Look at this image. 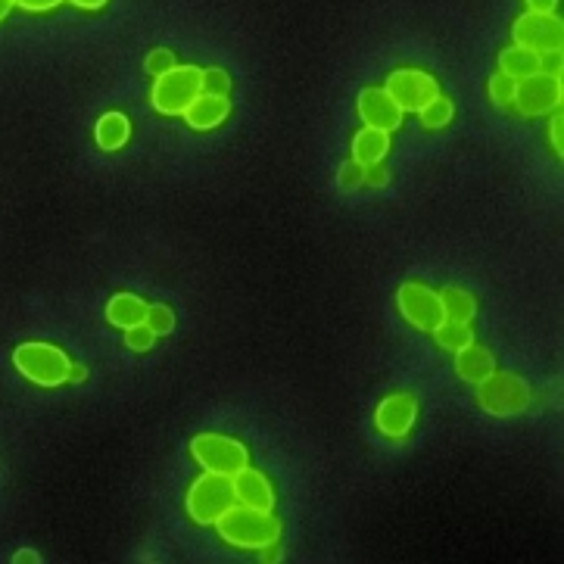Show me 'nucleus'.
<instances>
[{"instance_id": "obj_1", "label": "nucleus", "mask_w": 564, "mask_h": 564, "mask_svg": "<svg viewBox=\"0 0 564 564\" xmlns=\"http://www.w3.org/2000/svg\"><path fill=\"white\" fill-rule=\"evenodd\" d=\"M219 536L234 549H265L281 540V518L275 512H259V508H247L234 502L228 512L212 524Z\"/></svg>"}, {"instance_id": "obj_2", "label": "nucleus", "mask_w": 564, "mask_h": 564, "mask_svg": "<svg viewBox=\"0 0 564 564\" xmlns=\"http://www.w3.org/2000/svg\"><path fill=\"white\" fill-rule=\"evenodd\" d=\"M13 365L25 381L38 387H63L72 371V359L66 356V349L44 340L19 343L13 349Z\"/></svg>"}, {"instance_id": "obj_3", "label": "nucleus", "mask_w": 564, "mask_h": 564, "mask_svg": "<svg viewBox=\"0 0 564 564\" xmlns=\"http://www.w3.org/2000/svg\"><path fill=\"white\" fill-rule=\"evenodd\" d=\"M533 390L515 371H493L487 381L477 384V406L493 418H515L530 409Z\"/></svg>"}, {"instance_id": "obj_4", "label": "nucleus", "mask_w": 564, "mask_h": 564, "mask_svg": "<svg viewBox=\"0 0 564 564\" xmlns=\"http://www.w3.org/2000/svg\"><path fill=\"white\" fill-rule=\"evenodd\" d=\"M203 69L197 66H172L169 72L156 75V82L150 88V103L159 116H184L203 88H200Z\"/></svg>"}, {"instance_id": "obj_5", "label": "nucleus", "mask_w": 564, "mask_h": 564, "mask_svg": "<svg viewBox=\"0 0 564 564\" xmlns=\"http://www.w3.org/2000/svg\"><path fill=\"white\" fill-rule=\"evenodd\" d=\"M234 505V493H231V477H219V474H200L191 487H187L184 496V508L191 515L194 524L212 527L228 508Z\"/></svg>"}, {"instance_id": "obj_6", "label": "nucleus", "mask_w": 564, "mask_h": 564, "mask_svg": "<svg viewBox=\"0 0 564 564\" xmlns=\"http://www.w3.org/2000/svg\"><path fill=\"white\" fill-rule=\"evenodd\" d=\"M191 455L203 471L219 477H234L240 468L250 465V449L225 434H197L191 440Z\"/></svg>"}, {"instance_id": "obj_7", "label": "nucleus", "mask_w": 564, "mask_h": 564, "mask_svg": "<svg viewBox=\"0 0 564 564\" xmlns=\"http://www.w3.org/2000/svg\"><path fill=\"white\" fill-rule=\"evenodd\" d=\"M561 78L552 75H540L533 72L527 78H518V88H515V100L512 106L524 116V119H543L555 110H561Z\"/></svg>"}, {"instance_id": "obj_8", "label": "nucleus", "mask_w": 564, "mask_h": 564, "mask_svg": "<svg viewBox=\"0 0 564 564\" xmlns=\"http://www.w3.org/2000/svg\"><path fill=\"white\" fill-rule=\"evenodd\" d=\"M396 309L418 331H434L440 321L446 318L443 306H440V293L434 287H427L424 281L399 284V290H396Z\"/></svg>"}, {"instance_id": "obj_9", "label": "nucleus", "mask_w": 564, "mask_h": 564, "mask_svg": "<svg viewBox=\"0 0 564 564\" xmlns=\"http://www.w3.org/2000/svg\"><path fill=\"white\" fill-rule=\"evenodd\" d=\"M384 91L399 103L402 113H418L424 103H431L440 94V85L431 72L415 69V66H402L387 75Z\"/></svg>"}, {"instance_id": "obj_10", "label": "nucleus", "mask_w": 564, "mask_h": 564, "mask_svg": "<svg viewBox=\"0 0 564 564\" xmlns=\"http://www.w3.org/2000/svg\"><path fill=\"white\" fill-rule=\"evenodd\" d=\"M512 38L515 44L543 53V50H561L564 44V25L555 13H524L512 22Z\"/></svg>"}, {"instance_id": "obj_11", "label": "nucleus", "mask_w": 564, "mask_h": 564, "mask_svg": "<svg viewBox=\"0 0 564 564\" xmlns=\"http://www.w3.org/2000/svg\"><path fill=\"white\" fill-rule=\"evenodd\" d=\"M418 421V399L406 390L387 393L374 409V427L387 440H406Z\"/></svg>"}, {"instance_id": "obj_12", "label": "nucleus", "mask_w": 564, "mask_h": 564, "mask_svg": "<svg viewBox=\"0 0 564 564\" xmlns=\"http://www.w3.org/2000/svg\"><path fill=\"white\" fill-rule=\"evenodd\" d=\"M356 113L362 125L381 128V131H396L402 119H406V113L399 110V103L384 88H365L356 100Z\"/></svg>"}, {"instance_id": "obj_13", "label": "nucleus", "mask_w": 564, "mask_h": 564, "mask_svg": "<svg viewBox=\"0 0 564 564\" xmlns=\"http://www.w3.org/2000/svg\"><path fill=\"white\" fill-rule=\"evenodd\" d=\"M231 493L234 502L247 505V508H259V512H275V487L262 471L256 468H240L231 477Z\"/></svg>"}, {"instance_id": "obj_14", "label": "nucleus", "mask_w": 564, "mask_h": 564, "mask_svg": "<svg viewBox=\"0 0 564 564\" xmlns=\"http://www.w3.org/2000/svg\"><path fill=\"white\" fill-rule=\"evenodd\" d=\"M231 116V100L219 94H200L191 106H187L184 122L194 131H212L219 128Z\"/></svg>"}, {"instance_id": "obj_15", "label": "nucleus", "mask_w": 564, "mask_h": 564, "mask_svg": "<svg viewBox=\"0 0 564 564\" xmlns=\"http://www.w3.org/2000/svg\"><path fill=\"white\" fill-rule=\"evenodd\" d=\"M496 371V359L487 346H480V343H468L465 349H459L455 353V374L465 381V384H480V381H487L490 374Z\"/></svg>"}, {"instance_id": "obj_16", "label": "nucleus", "mask_w": 564, "mask_h": 564, "mask_svg": "<svg viewBox=\"0 0 564 564\" xmlns=\"http://www.w3.org/2000/svg\"><path fill=\"white\" fill-rule=\"evenodd\" d=\"M147 306L150 303L141 300L138 293H113L110 303H106V321L119 331H128L134 325H141L147 315Z\"/></svg>"}, {"instance_id": "obj_17", "label": "nucleus", "mask_w": 564, "mask_h": 564, "mask_svg": "<svg viewBox=\"0 0 564 564\" xmlns=\"http://www.w3.org/2000/svg\"><path fill=\"white\" fill-rule=\"evenodd\" d=\"M390 153V131H381V128H362L356 131L353 138V163H359L362 169L365 166H374V163H384Z\"/></svg>"}, {"instance_id": "obj_18", "label": "nucleus", "mask_w": 564, "mask_h": 564, "mask_svg": "<svg viewBox=\"0 0 564 564\" xmlns=\"http://www.w3.org/2000/svg\"><path fill=\"white\" fill-rule=\"evenodd\" d=\"M131 138V122L125 113H103L94 125V141L100 150L113 153V150H122Z\"/></svg>"}, {"instance_id": "obj_19", "label": "nucleus", "mask_w": 564, "mask_h": 564, "mask_svg": "<svg viewBox=\"0 0 564 564\" xmlns=\"http://www.w3.org/2000/svg\"><path fill=\"white\" fill-rule=\"evenodd\" d=\"M440 293V306H443V315L449 321H468L471 325V318L477 315V300H474V293L462 290V287H443L437 290Z\"/></svg>"}, {"instance_id": "obj_20", "label": "nucleus", "mask_w": 564, "mask_h": 564, "mask_svg": "<svg viewBox=\"0 0 564 564\" xmlns=\"http://www.w3.org/2000/svg\"><path fill=\"white\" fill-rule=\"evenodd\" d=\"M499 72L502 75H512L515 82L518 78H527L536 72V53L521 47V44H508L502 53H499Z\"/></svg>"}, {"instance_id": "obj_21", "label": "nucleus", "mask_w": 564, "mask_h": 564, "mask_svg": "<svg viewBox=\"0 0 564 564\" xmlns=\"http://www.w3.org/2000/svg\"><path fill=\"white\" fill-rule=\"evenodd\" d=\"M431 334H434L437 346L449 349V353H459V349H465L468 343H474V331H471L468 321H449V318H443Z\"/></svg>"}, {"instance_id": "obj_22", "label": "nucleus", "mask_w": 564, "mask_h": 564, "mask_svg": "<svg viewBox=\"0 0 564 564\" xmlns=\"http://www.w3.org/2000/svg\"><path fill=\"white\" fill-rule=\"evenodd\" d=\"M418 116H421V125H424L427 131H440V128H446V125L452 122V116H455V103H452L446 94H437L431 103H424V106H421Z\"/></svg>"}, {"instance_id": "obj_23", "label": "nucleus", "mask_w": 564, "mask_h": 564, "mask_svg": "<svg viewBox=\"0 0 564 564\" xmlns=\"http://www.w3.org/2000/svg\"><path fill=\"white\" fill-rule=\"evenodd\" d=\"M515 88H518L515 78H512V75H502V72L490 75V82H487V94H490V100H493L496 106H502V110H508V106H512V100H515Z\"/></svg>"}, {"instance_id": "obj_24", "label": "nucleus", "mask_w": 564, "mask_h": 564, "mask_svg": "<svg viewBox=\"0 0 564 564\" xmlns=\"http://www.w3.org/2000/svg\"><path fill=\"white\" fill-rule=\"evenodd\" d=\"M144 325L156 334V337H166L175 331V312L163 303H153L147 306V315H144Z\"/></svg>"}, {"instance_id": "obj_25", "label": "nucleus", "mask_w": 564, "mask_h": 564, "mask_svg": "<svg viewBox=\"0 0 564 564\" xmlns=\"http://www.w3.org/2000/svg\"><path fill=\"white\" fill-rule=\"evenodd\" d=\"M200 88H203V94L228 97V94H231V78H228L225 69H203V75H200Z\"/></svg>"}, {"instance_id": "obj_26", "label": "nucleus", "mask_w": 564, "mask_h": 564, "mask_svg": "<svg viewBox=\"0 0 564 564\" xmlns=\"http://www.w3.org/2000/svg\"><path fill=\"white\" fill-rule=\"evenodd\" d=\"M153 343H156V334L144 325V321L125 331V346L131 349V353H150Z\"/></svg>"}, {"instance_id": "obj_27", "label": "nucleus", "mask_w": 564, "mask_h": 564, "mask_svg": "<svg viewBox=\"0 0 564 564\" xmlns=\"http://www.w3.org/2000/svg\"><path fill=\"white\" fill-rule=\"evenodd\" d=\"M561 69H564V53H561V50H543V53H536V72H540V75L561 78Z\"/></svg>"}, {"instance_id": "obj_28", "label": "nucleus", "mask_w": 564, "mask_h": 564, "mask_svg": "<svg viewBox=\"0 0 564 564\" xmlns=\"http://www.w3.org/2000/svg\"><path fill=\"white\" fill-rule=\"evenodd\" d=\"M172 66H178V63H175V53H172L169 47L150 50V57H147V72H150V75H163V72H169Z\"/></svg>"}, {"instance_id": "obj_29", "label": "nucleus", "mask_w": 564, "mask_h": 564, "mask_svg": "<svg viewBox=\"0 0 564 564\" xmlns=\"http://www.w3.org/2000/svg\"><path fill=\"white\" fill-rule=\"evenodd\" d=\"M362 175H365V169L359 166V163H353V159H349V163H343L340 166V187L343 191H359L362 187Z\"/></svg>"}, {"instance_id": "obj_30", "label": "nucleus", "mask_w": 564, "mask_h": 564, "mask_svg": "<svg viewBox=\"0 0 564 564\" xmlns=\"http://www.w3.org/2000/svg\"><path fill=\"white\" fill-rule=\"evenodd\" d=\"M390 178V172L384 169V163H374V166H365V175H362V187H384Z\"/></svg>"}, {"instance_id": "obj_31", "label": "nucleus", "mask_w": 564, "mask_h": 564, "mask_svg": "<svg viewBox=\"0 0 564 564\" xmlns=\"http://www.w3.org/2000/svg\"><path fill=\"white\" fill-rule=\"evenodd\" d=\"M63 0H13V7L19 10H29V13H47V10H57Z\"/></svg>"}, {"instance_id": "obj_32", "label": "nucleus", "mask_w": 564, "mask_h": 564, "mask_svg": "<svg viewBox=\"0 0 564 564\" xmlns=\"http://www.w3.org/2000/svg\"><path fill=\"white\" fill-rule=\"evenodd\" d=\"M561 128H564V119H561V110H555L552 119H549V141H552L555 156H561V150H564V144H561Z\"/></svg>"}, {"instance_id": "obj_33", "label": "nucleus", "mask_w": 564, "mask_h": 564, "mask_svg": "<svg viewBox=\"0 0 564 564\" xmlns=\"http://www.w3.org/2000/svg\"><path fill=\"white\" fill-rule=\"evenodd\" d=\"M530 13H555L558 10V0H524Z\"/></svg>"}, {"instance_id": "obj_34", "label": "nucleus", "mask_w": 564, "mask_h": 564, "mask_svg": "<svg viewBox=\"0 0 564 564\" xmlns=\"http://www.w3.org/2000/svg\"><path fill=\"white\" fill-rule=\"evenodd\" d=\"M72 7H78V10H88V13H94V10H103L106 7V0H69Z\"/></svg>"}, {"instance_id": "obj_35", "label": "nucleus", "mask_w": 564, "mask_h": 564, "mask_svg": "<svg viewBox=\"0 0 564 564\" xmlns=\"http://www.w3.org/2000/svg\"><path fill=\"white\" fill-rule=\"evenodd\" d=\"M69 381H72V384H85V381H88V368H85V365H75V362H72Z\"/></svg>"}, {"instance_id": "obj_36", "label": "nucleus", "mask_w": 564, "mask_h": 564, "mask_svg": "<svg viewBox=\"0 0 564 564\" xmlns=\"http://www.w3.org/2000/svg\"><path fill=\"white\" fill-rule=\"evenodd\" d=\"M13 561H16V564H38L41 558H38V552H32V549H22V552L13 555Z\"/></svg>"}, {"instance_id": "obj_37", "label": "nucleus", "mask_w": 564, "mask_h": 564, "mask_svg": "<svg viewBox=\"0 0 564 564\" xmlns=\"http://www.w3.org/2000/svg\"><path fill=\"white\" fill-rule=\"evenodd\" d=\"M259 558H262V561H278V558H281V552H278V543H272V546L259 549Z\"/></svg>"}, {"instance_id": "obj_38", "label": "nucleus", "mask_w": 564, "mask_h": 564, "mask_svg": "<svg viewBox=\"0 0 564 564\" xmlns=\"http://www.w3.org/2000/svg\"><path fill=\"white\" fill-rule=\"evenodd\" d=\"M13 10V0H0V22H4Z\"/></svg>"}]
</instances>
